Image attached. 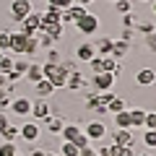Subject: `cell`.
<instances>
[{"instance_id":"29","label":"cell","mask_w":156,"mask_h":156,"mask_svg":"<svg viewBox=\"0 0 156 156\" xmlns=\"http://www.w3.org/2000/svg\"><path fill=\"white\" fill-rule=\"evenodd\" d=\"M18 154V146L11 143V140H3L0 143V156H16Z\"/></svg>"},{"instance_id":"40","label":"cell","mask_w":156,"mask_h":156,"mask_svg":"<svg viewBox=\"0 0 156 156\" xmlns=\"http://www.w3.org/2000/svg\"><path fill=\"white\" fill-rule=\"evenodd\" d=\"M44 62H55V65H57V62H62V55L50 47V50H47V60H44Z\"/></svg>"},{"instance_id":"54","label":"cell","mask_w":156,"mask_h":156,"mask_svg":"<svg viewBox=\"0 0 156 156\" xmlns=\"http://www.w3.org/2000/svg\"><path fill=\"white\" fill-rule=\"evenodd\" d=\"M44 156H60V154H44Z\"/></svg>"},{"instance_id":"4","label":"cell","mask_w":156,"mask_h":156,"mask_svg":"<svg viewBox=\"0 0 156 156\" xmlns=\"http://www.w3.org/2000/svg\"><path fill=\"white\" fill-rule=\"evenodd\" d=\"M18 138L26 140V143L39 140V122H37V120H29V122H23L21 128H18Z\"/></svg>"},{"instance_id":"15","label":"cell","mask_w":156,"mask_h":156,"mask_svg":"<svg viewBox=\"0 0 156 156\" xmlns=\"http://www.w3.org/2000/svg\"><path fill=\"white\" fill-rule=\"evenodd\" d=\"M135 83H138V86H154L156 83V70H154V68H143V70H138Z\"/></svg>"},{"instance_id":"48","label":"cell","mask_w":156,"mask_h":156,"mask_svg":"<svg viewBox=\"0 0 156 156\" xmlns=\"http://www.w3.org/2000/svg\"><path fill=\"white\" fill-rule=\"evenodd\" d=\"M73 3H76V5H83V8H89L91 3H94V0H73Z\"/></svg>"},{"instance_id":"53","label":"cell","mask_w":156,"mask_h":156,"mask_svg":"<svg viewBox=\"0 0 156 156\" xmlns=\"http://www.w3.org/2000/svg\"><path fill=\"white\" fill-rule=\"evenodd\" d=\"M154 16H156V0H154Z\"/></svg>"},{"instance_id":"39","label":"cell","mask_w":156,"mask_h":156,"mask_svg":"<svg viewBox=\"0 0 156 156\" xmlns=\"http://www.w3.org/2000/svg\"><path fill=\"white\" fill-rule=\"evenodd\" d=\"M122 29H135V13H122Z\"/></svg>"},{"instance_id":"9","label":"cell","mask_w":156,"mask_h":156,"mask_svg":"<svg viewBox=\"0 0 156 156\" xmlns=\"http://www.w3.org/2000/svg\"><path fill=\"white\" fill-rule=\"evenodd\" d=\"M18 26H21V34H26V37H34V34L39 31V13H29L23 21H18Z\"/></svg>"},{"instance_id":"2","label":"cell","mask_w":156,"mask_h":156,"mask_svg":"<svg viewBox=\"0 0 156 156\" xmlns=\"http://www.w3.org/2000/svg\"><path fill=\"white\" fill-rule=\"evenodd\" d=\"M73 26L83 34V37H91V34L99 31V16H96V13H86V16H81L78 21H73Z\"/></svg>"},{"instance_id":"5","label":"cell","mask_w":156,"mask_h":156,"mask_svg":"<svg viewBox=\"0 0 156 156\" xmlns=\"http://www.w3.org/2000/svg\"><path fill=\"white\" fill-rule=\"evenodd\" d=\"M34 8H31V0H13L11 3V16H13V21H23V18L31 13Z\"/></svg>"},{"instance_id":"49","label":"cell","mask_w":156,"mask_h":156,"mask_svg":"<svg viewBox=\"0 0 156 156\" xmlns=\"http://www.w3.org/2000/svg\"><path fill=\"white\" fill-rule=\"evenodd\" d=\"M120 156H135V151L133 148H122V154H120Z\"/></svg>"},{"instance_id":"46","label":"cell","mask_w":156,"mask_h":156,"mask_svg":"<svg viewBox=\"0 0 156 156\" xmlns=\"http://www.w3.org/2000/svg\"><path fill=\"white\" fill-rule=\"evenodd\" d=\"M5 125H11V117H8L5 112H0V130L5 128Z\"/></svg>"},{"instance_id":"33","label":"cell","mask_w":156,"mask_h":156,"mask_svg":"<svg viewBox=\"0 0 156 156\" xmlns=\"http://www.w3.org/2000/svg\"><path fill=\"white\" fill-rule=\"evenodd\" d=\"M0 52H11V31H0Z\"/></svg>"},{"instance_id":"37","label":"cell","mask_w":156,"mask_h":156,"mask_svg":"<svg viewBox=\"0 0 156 156\" xmlns=\"http://www.w3.org/2000/svg\"><path fill=\"white\" fill-rule=\"evenodd\" d=\"M11 99H13V96L8 94L5 89H0V112H5V109H8V104H11Z\"/></svg>"},{"instance_id":"43","label":"cell","mask_w":156,"mask_h":156,"mask_svg":"<svg viewBox=\"0 0 156 156\" xmlns=\"http://www.w3.org/2000/svg\"><path fill=\"white\" fill-rule=\"evenodd\" d=\"M47 5H55V8H60V11H65V8L73 5V0H47Z\"/></svg>"},{"instance_id":"12","label":"cell","mask_w":156,"mask_h":156,"mask_svg":"<svg viewBox=\"0 0 156 156\" xmlns=\"http://www.w3.org/2000/svg\"><path fill=\"white\" fill-rule=\"evenodd\" d=\"M128 52H130V42L117 39V42H112V52H109V57H115L117 62H122L125 57H128Z\"/></svg>"},{"instance_id":"41","label":"cell","mask_w":156,"mask_h":156,"mask_svg":"<svg viewBox=\"0 0 156 156\" xmlns=\"http://www.w3.org/2000/svg\"><path fill=\"white\" fill-rule=\"evenodd\" d=\"M96 107H99V94L94 91V94L86 96V109H96Z\"/></svg>"},{"instance_id":"27","label":"cell","mask_w":156,"mask_h":156,"mask_svg":"<svg viewBox=\"0 0 156 156\" xmlns=\"http://www.w3.org/2000/svg\"><path fill=\"white\" fill-rule=\"evenodd\" d=\"M128 109V104H125V99H120V96H115V99L107 104V112H112V115H117V112Z\"/></svg>"},{"instance_id":"7","label":"cell","mask_w":156,"mask_h":156,"mask_svg":"<svg viewBox=\"0 0 156 156\" xmlns=\"http://www.w3.org/2000/svg\"><path fill=\"white\" fill-rule=\"evenodd\" d=\"M86 86H89V81H86V76H83L81 70H70V73H68L65 89H70V91H83Z\"/></svg>"},{"instance_id":"56","label":"cell","mask_w":156,"mask_h":156,"mask_svg":"<svg viewBox=\"0 0 156 156\" xmlns=\"http://www.w3.org/2000/svg\"><path fill=\"white\" fill-rule=\"evenodd\" d=\"M16 156H23V154H21V151H18V154H16Z\"/></svg>"},{"instance_id":"20","label":"cell","mask_w":156,"mask_h":156,"mask_svg":"<svg viewBox=\"0 0 156 156\" xmlns=\"http://www.w3.org/2000/svg\"><path fill=\"white\" fill-rule=\"evenodd\" d=\"M112 42H115V39H109V37H99V39H96V44H94L96 55H99V57L109 55V52H112Z\"/></svg>"},{"instance_id":"44","label":"cell","mask_w":156,"mask_h":156,"mask_svg":"<svg viewBox=\"0 0 156 156\" xmlns=\"http://www.w3.org/2000/svg\"><path fill=\"white\" fill-rule=\"evenodd\" d=\"M133 37H135V29H122V31H120V39H122V42H130Z\"/></svg>"},{"instance_id":"22","label":"cell","mask_w":156,"mask_h":156,"mask_svg":"<svg viewBox=\"0 0 156 156\" xmlns=\"http://www.w3.org/2000/svg\"><path fill=\"white\" fill-rule=\"evenodd\" d=\"M101 65H104V73H112V76H120V70H122V65L115 60V57H109V55H104L101 57Z\"/></svg>"},{"instance_id":"10","label":"cell","mask_w":156,"mask_h":156,"mask_svg":"<svg viewBox=\"0 0 156 156\" xmlns=\"http://www.w3.org/2000/svg\"><path fill=\"white\" fill-rule=\"evenodd\" d=\"M31 120H44V117H50L52 112H50V104H47V99H37V101H31Z\"/></svg>"},{"instance_id":"45","label":"cell","mask_w":156,"mask_h":156,"mask_svg":"<svg viewBox=\"0 0 156 156\" xmlns=\"http://www.w3.org/2000/svg\"><path fill=\"white\" fill-rule=\"evenodd\" d=\"M73 143H76V146H78V148H86V146H89V143H91V140H89V138H86V135H83V133H81V135H78V138H76V140H73Z\"/></svg>"},{"instance_id":"24","label":"cell","mask_w":156,"mask_h":156,"mask_svg":"<svg viewBox=\"0 0 156 156\" xmlns=\"http://www.w3.org/2000/svg\"><path fill=\"white\" fill-rule=\"evenodd\" d=\"M0 140H11V143H16L18 140V125H5V128L0 130Z\"/></svg>"},{"instance_id":"36","label":"cell","mask_w":156,"mask_h":156,"mask_svg":"<svg viewBox=\"0 0 156 156\" xmlns=\"http://www.w3.org/2000/svg\"><path fill=\"white\" fill-rule=\"evenodd\" d=\"M89 65H91V73H94V76H96V73H104V65H101V57H99V55L91 57Z\"/></svg>"},{"instance_id":"23","label":"cell","mask_w":156,"mask_h":156,"mask_svg":"<svg viewBox=\"0 0 156 156\" xmlns=\"http://www.w3.org/2000/svg\"><path fill=\"white\" fill-rule=\"evenodd\" d=\"M81 133H83V130L78 128V125H62V130H60V138H62V140H70V143H73V140H76Z\"/></svg>"},{"instance_id":"57","label":"cell","mask_w":156,"mask_h":156,"mask_svg":"<svg viewBox=\"0 0 156 156\" xmlns=\"http://www.w3.org/2000/svg\"><path fill=\"white\" fill-rule=\"evenodd\" d=\"M0 57H3V52H0Z\"/></svg>"},{"instance_id":"52","label":"cell","mask_w":156,"mask_h":156,"mask_svg":"<svg viewBox=\"0 0 156 156\" xmlns=\"http://www.w3.org/2000/svg\"><path fill=\"white\" fill-rule=\"evenodd\" d=\"M140 156H154V154H151V151H148V154H140Z\"/></svg>"},{"instance_id":"26","label":"cell","mask_w":156,"mask_h":156,"mask_svg":"<svg viewBox=\"0 0 156 156\" xmlns=\"http://www.w3.org/2000/svg\"><path fill=\"white\" fill-rule=\"evenodd\" d=\"M143 122H146V109H130V125L143 128Z\"/></svg>"},{"instance_id":"25","label":"cell","mask_w":156,"mask_h":156,"mask_svg":"<svg viewBox=\"0 0 156 156\" xmlns=\"http://www.w3.org/2000/svg\"><path fill=\"white\" fill-rule=\"evenodd\" d=\"M39 50H42V47H39V39L37 37H29L26 39V47H23V57H34Z\"/></svg>"},{"instance_id":"17","label":"cell","mask_w":156,"mask_h":156,"mask_svg":"<svg viewBox=\"0 0 156 156\" xmlns=\"http://www.w3.org/2000/svg\"><path fill=\"white\" fill-rule=\"evenodd\" d=\"M34 91H37V96H39V99H50V96L55 94V89H52V83L47 81V78L37 81V83H34Z\"/></svg>"},{"instance_id":"38","label":"cell","mask_w":156,"mask_h":156,"mask_svg":"<svg viewBox=\"0 0 156 156\" xmlns=\"http://www.w3.org/2000/svg\"><path fill=\"white\" fill-rule=\"evenodd\" d=\"M96 94H99V104H104V107H107V104H109V101L117 96L115 91H96Z\"/></svg>"},{"instance_id":"32","label":"cell","mask_w":156,"mask_h":156,"mask_svg":"<svg viewBox=\"0 0 156 156\" xmlns=\"http://www.w3.org/2000/svg\"><path fill=\"white\" fill-rule=\"evenodd\" d=\"M117 13H133V0H115Z\"/></svg>"},{"instance_id":"35","label":"cell","mask_w":156,"mask_h":156,"mask_svg":"<svg viewBox=\"0 0 156 156\" xmlns=\"http://www.w3.org/2000/svg\"><path fill=\"white\" fill-rule=\"evenodd\" d=\"M143 130H156V112H146V122Z\"/></svg>"},{"instance_id":"51","label":"cell","mask_w":156,"mask_h":156,"mask_svg":"<svg viewBox=\"0 0 156 156\" xmlns=\"http://www.w3.org/2000/svg\"><path fill=\"white\" fill-rule=\"evenodd\" d=\"M89 156H99V154H96V151H91V154H89Z\"/></svg>"},{"instance_id":"16","label":"cell","mask_w":156,"mask_h":156,"mask_svg":"<svg viewBox=\"0 0 156 156\" xmlns=\"http://www.w3.org/2000/svg\"><path fill=\"white\" fill-rule=\"evenodd\" d=\"M39 31H44L47 37H52L55 42H60V39L65 37V26H62V23H44Z\"/></svg>"},{"instance_id":"50","label":"cell","mask_w":156,"mask_h":156,"mask_svg":"<svg viewBox=\"0 0 156 156\" xmlns=\"http://www.w3.org/2000/svg\"><path fill=\"white\" fill-rule=\"evenodd\" d=\"M44 154H47V151H39V148H34V151H31L29 156H44Z\"/></svg>"},{"instance_id":"21","label":"cell","mask_w":156,"mask_h":156,"mask_svg":"<svg viewBox=\"0 0 156 156\" xmlns=\"http://www.w3.org/2000/svg\"><path fill=\"white\" fill-rule=\"evenodd\" d=\"M115 125L117 130H133V125H130V109H122L115 115Z\"/></svg>"},{"instance_id":"14","label":"cell","mask_w":156,"mask_h":156,"mask_svg":"<svg viewBox=\"0 0 156 156\" xmlns=\"http://www.w3.org/2000/svg\"><path fill=\"white\" fill-rule=\"evenodd\" d=\"M26 34L21 31H11V52L13 55H23V47H26Z\"/></svg>"},{"instance_id":"19","label":"cell","mask_w":156,"mask_h":156,"mask_svg":"<svg viewBox=\"0 0 156 156\" xmlns=\"http://www.w3.org/2000/svg\"><path fill=\"white\" fill-rule=\"evenodd\" d=\"M23 78H26L29 83H37V81H42V65L39 62H29V68H26V73H23Z\"/></svg>"},{"instance_id":"34","label":"cell","mask_w":156,"mask_h":156,"mask_svg":"<svg viewBox=\"0 0 156 156\" xmlns=\"http://www.w3.org/2000/svg\"><path fill=\"white\" fill-rule=\"evenodd\" d=\"M11 70H13V57H8L3 52V57H0V73H11Z\"/></svg>"},{"instance_id":"55","label":"cell","mask_w":156,"mask_h":156,"mask_svg":"<svg viewBox=\"0 0 156 156\" xmlns=\"http://www.w3.org/2000/svg\"><path fill=\"white\" fill-rule=\"evenodd\" d=\"M140 3H151V0H140Z\"/></svg>"},{"instance_id":"6","label":"cell","mask_w":156,"mask_h":156,"mask_svg":"<svg viewBox=\"0 0 156 156\" xmlns=\"http://www.w3.org/2000/svg\"><path fill=\"white\" fill-rule=\"evenodd\" d=\"M8 109L16 117H26L29 112H31V99H26V96H13L11 104H8Z\"/></svg>"},{"instance_id":"18","label":"cell","mask_w":156,"mask_h":156,"mask_svg":"<svg viewBox=\"0 0 156 156\" xmlns=\"http://www.w3.org/2000/svg\"><path fill=\"white\" fill-rule=\"evenodd\" d=\"M42 122L47 125V130H50L52 135H60L62 125H65V122H62V117H60V115H50V117H44V120H42Z\"/></svg>"},{"instance_id":"42","label":"cell","mask_w":156,"mask_h":156,"mask_svg":"<svg viewBox=\"0 0 156 156\" xmlns=\"http://www.w3.org/2000/svg\"><path fill=\"white\" fill-rule=\"evenodd\" d=\"M146 50H148V52H156V31L146 34Z\"/></svg>"},{"instance_id":"13","label":"cell","mask_w":156,"mask_h":156,"mask_svg":"<svg viewBox=\"0 0 156 156\" xmlns=\"http://www.w3.org/2000/svg\"><path fill=\"white\" fill-rule=\"evenodd\" d=\"M112 143H117L120 148H133V143H135L133 130H115V140Z\"/></svg>"},{"instance_id":"31","label":"cell","mask_w":156,"mask_h":156,"mask_svg":"<svg viewBox=\"0 0 156 156\" xmlns=\"http://www.w3.org/2000/svg\"><path fill=\"white\" fill-rule=\"evenodd\" d=\"M143 143H146L148 151L156 148V130H143Z\"/></svg>"},{"instance_id":"1","label":"cell","mask_w":156,"mask_h":156,"mask_svg":"<svg viewBox=\"0 0 156 156\" xmlns=\"http://www.w3.org/2000/svg\"><path fill=\"white\" fill-rule=\"evenodd\" d=\"M68 73H70V70H68L62 62H57V65H55V62H42V76L52 83V89H55V91L57 89H65Z\"/></svg>"},{"instance_id":"11","label":"cell","mask_w":156,"mask_h":156,"mask_svg":"<svg viewBox=\"0 0 156 156\" xmlns=\"http://www.w3.org/2000/svg\"><path fill=\"white\" fill-rule=\"evenodd\" d=\"M91 57H96L94 42H81V44L76 47V60H78V62H89Z\"/></svg>"},{"instance_id":"47","label":"cell","mask_w":156,"mask_h":156,"mask_svg":"<svg viewBox=\"0 0 156 156\" xmlns=\"http://www.w3.org/2000/svg\"><path fill=\"white\" fill-rule=\"evenodd\" d=\"M0 89H8V76L5 73H0Z\"/></svg>"},{"instance_id":"8","label":"cell","mask_w":156,"mask_h":156,"mask_svg":"<svg viewBox=\"0 0 156 156\" xmlns=\"http://www.w3.org/2000/svg\"><path fill=\"white\" fill-rule=\"evenodd\" d=\"M91 86H94L96 91H112L115 76H112V73H96V76H91Z\"/></svg>"},{"instance_id":"30","label":"cell","mask_w":156,"mask_h":156,"mask_svg":"<svg viewBox=\"0 0 156 156\" xmlns=\"http://www.w3.org/2000/svg\"><path fill=\"white\" fill-rule=\"evenodd\" d=\"M135 31L138 34H151V31H156V26H154V21H135Z\"/></svg>"},{"instance_id":"3","label":"cell","mask_w":156,"mask_h":156,"mask_svg":"<svg viewBox=\"0 0 156 156\" xmlns=\"http://www.w3.org/2000/svg\"><path fill=\"white\" fill-rule=\"evenodd\" d=\"M83 135L89 140H104L107 138V125L101 122V120H91V122L83 128Z\"/></svg>"},{"instance_id":"28","label":"cell","mask_w":156,"mask_h":156,"mask_svg":"<svg viewBox=\"0 0 156 156\" xmlns=\"http://www.w3.org/2000/svg\"><path fill=\"white\" fill-rule=\"evenodd\" d=\"M78 146L76 143H70V140H62V146H60V156H78Z\"/></svg>"},{"instance_id":"58","label":"cell","mask_w":156,"mask_h":156,"mask_svg":"<svg viewBox=\"0 0 156 156\" xmlns=\"http://www.w3.org/2000/svg\"><path fill=\"white\" fill-rule=\"evenodd\" d=\"M109 3H115V0H109Z\"/></svg>"}]
</instances>
